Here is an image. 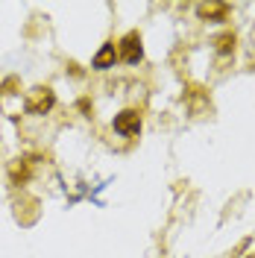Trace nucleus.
I'll use <instances>...</instances> for the list:
<instances>
[{
  "label": "nucleus",
  "mask_w": 255,
  "mask_h": 258,
  "mask_svg": "<svg viewBox=\"0 0 255 258\" xmlns=\"http://www.w3.org/2000/svg\"><path fill=\"white\" fill-rule=\"evenodd\" d=\"M53 103H56V97H53V91L50 88H35L30 97H27V103H24V109L30 114H44L53 109Z\"/></svg>",
  "instance_id": "nucleus-2"
},
{
  "label": "nucleus",
  "mask_w": 255,
  "mask_h": 258,
  "mask_svg": "<svg viewBox=\"0 0 255 258\" xmlns=\"http://www.w3.org/2000/svg\"><path fill=\"white\" fill-rule=\"evenodd\" d=\"M200 18H223L226 15V6L223 3H211V6H197Z\"/></svg>",
  "instance_id": "nucleus-5"
},
{
  "label": "nucleus",
  "mask_w": 255,
  "mask_h": 258,
  "mask_svg": "<svg viewBox=\"0 0 255 258\" xmlns=\"http://www.w3.org/2000/svg\"><path fill=\"white\" fill-rule=\"evenodd\" d=\"M114 132L117 135H138L141 132V114L135 109H123L120 114H114Z\"/></svg>",
  "instance_id": "nucleus-3"
},
{
  "label": "nucleus",
  "mask_w": 255,
  "mask_h": 258,
  "mask_svg": "<svg viewBox=\"0 0 255 258\" xmlns=\"http://www.w3.org/2000/svg\"><path fill=\"white\" fill-rule=\"evenodd\" d=\"M117 56L126 64H138L144 59V47H141V35L138 32H126L117 44Z\"/></svg>",
  "instance_id": "nucleus-1"
},
{
  "label": "nucleus",
  "mask_w": 255,
  "mask_h": 258,
  "mask_svg": "<svg viewBox=\"0 0 255 258\" xmlns=\"http://www.w3.org/2000/svg\"><path fill=\"white\" fill-rule=\"evenodd\" d=\"M232 47H235V35H220V38H217V50H220V53H229Z\"/></svg>",
  "instance_id": "nucleus-6"
},
{
  "label": "nucleus",
  "mask_w": 255,
  "mask_h": 258,
  "mask_svg": "<svg viewBox=\"0 0 255 258\" xmlns=\"http://www.w3.org/2000/svg\"><path fill=\"white\" fill-rule=\"evenodd\" d=\"M114 59H117V50H114L112 41H106V44H103V47L94 53V59H91V68H97V71L114 68Z\"/></svg>",
  "instance_id": "nucleus-4"
}]
</instances>
